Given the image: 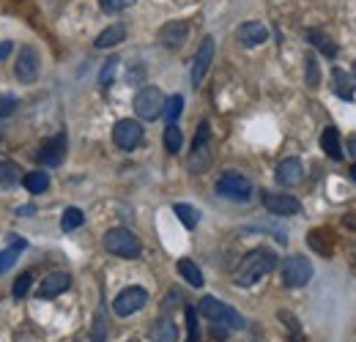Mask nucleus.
<instances>
[{"label": "nucleus", "mask_w": 356, "mask_h": 342, "mask_svg": "<svg viewBox=\"0 0 356 342\" xmlns=\"http://www.w3.org/2000/svg\"><path fill=\"white\" fill-rule=\"evenodd\" d=\"M305 72H307V88L321 86V69H318V60H315V55H312V52L305 55Z\"/></svg>", "instance_id": "7c9ffc66"}, {"label": "nucleus", "mask_w": 356, "mask_h": 342, "mask_svg": "<svg viewBox=\"0 0 356 342\" xmlns=\"http://www.w3.org/2000/svg\"><path fill=\"white\" fill-rule=\"evenodd\" d=\"M351 178H354V181H356V165H354V168H351Z\"/></svg>", "instance_id": "37998d69"}, {"label": "nucleus", "mask_w": 356, "mask_h": 342, "mask_svg": "<svg viewBox=\"0 0 356 342\" xmlns=\"http://www.w3.org/2000/svg\"><path fill=\"white\" fill-rule=\"evenodd\" d=\"M22 175L25 172L19 170V165H14V162H0V186H17L19 181H22Z\"/></svg>", "instance_id": "a878e982"}, {"label": "nucleus", "mask_w": 356, "mask_h": 342, "mask_svg": "<svg viewBox=\"0 0 356 342\" xmlns=\"http://www.w3.org/2000/svg\"><path fill=\"white\" fill-rule=\"evenodd\" d=\"M14 110H17V99H14V96H8V93H6V96H0V118H8Z\"/></svg>", "instance_id": "4c0bfd02"}, {"label": "nucleus", "mask_w": 356, "mask_h": 342, "mask_svg": "<svg viewBox=\"0 0 356 342\" xmlns=\"http://www.w3.org/2000/svg\"><path fill=\"white\" fill-rule=\"evenodd\" d=\"M178 274H181L192 288H203V271L197 268V263H195V260L181 257V260H178Z\"/></svg>", "instance_id": "412c9836"}, {"label": "nucleus", "mask_w": 356, "mask_h": 342, "mask_svg": "<svg viewBox=\"0 0 356 342\" xmlns=\"http://www.w3.org/2000/svg\"><path fill=\"white\" fill-rule=\"evenodd\" d=\"M305 39H307L315 49H321L326 58H334V55H337V47H334V42H332V39H329L323 31H315V28H310V31L305 33Z\"/></svg>", "instance_id": "4be33fe9"}, {"label": "nucleus", "mask_w": 356, "mask_h": 342, "mask_svg": "<svg viewBox=\"0 0 356 342\" xmlns=\"http://www.w3.org/2000/svg\"><path fill=\"white\" fill-rule=\"evenodd\" d=\"M312 263L305 255H291L282 260V285L285 288H305L312 279Z\"/></svg>", "instance_id": "423d86ee"}, {"label": "nucleus", "mask_w": 356, "mask_h": 342, "mask_svg": "<svg viewBox=\"0 0 356 342\" xmlns=\"http://www.w3.org/2000/svg\"><path fill=\"white\" fill-rule=\"evenodd\" d=\"M348 151H351V154L356 156V137H354V140H348Z\"/></svg>", "instance_id": "79ce46f5"}, {"label": "nucleus", "mask_w": 356, "mask_h": 342, "mask_svg": "<svg viewBox=\"0 0 356 342\" xmlns=\"http://www.w3.org/2000/svg\"><path fill=\"white\" fill-rule=\"evenodd\" d=\"M72 288V277L66 274V271H55V274H49L44 282L39 285V299H55V296H60V293H66Z\"/></svg>", "instance_id": "4468645a"}, {"label": "nucleus", "mask_w": 356, "mask_h": 342, "mask_svg": "<svg viewBox=\"0 0 356 342\" xmlns=\"http://www.w3.org/2000/svg\"><path fill=\"white\" fill-rule=\"evenodd\" d=\"M197 312H200L206 320L220 323L225 329H233V332H241V329H244V318H241L233 307H227L225 301L214 299V296H203L200 304H197Z\"/></svg>", "instance_id": "f03ea898"}, {"label": "nucleus", "mask_w": 356, "mask_h": 342, "mask_svg": "<svg viewBox=\"0 0 356 342\" xmlns=\"http://www.w3.org/2000/svg\"><path fill=\"white\" fill-rule=\"evenodd\" d=\"M102 244H104V250H107L110 255L127 257V260L140 257V252H143L140 238L134 236L132 230H127V227H113V230H107L104 238H102Z\"/></svg>", "instance_id": "7ed1b4c3"}, {"label": "nucleus", "mask_w": 356, "mask_h": 342, "mask_svg": "<svg viewBox=\"0 0 356 342\" xmlns=\"http://www.w3.org/2000/svg\"><path fill=\"white\" fill-rule=\"evenodd\" d=\"M277 263H280V257H277L274 250L258 247V250H252V252L244 255V260L236 268V277L233 279H236L238 288H252L255 282H261L264 277H268L277 268Z\"/></svg>", "instance_id": "f257e3e1"}, {"label": "nucleus", "mask_w": 356, "mask_h": 342, "mask_svg": "<svg viewBox=\"0 0 356 342\" xmlns=\"http://www.w3.org/2000/svg\"><path fill=\"white\" fill-rule=\"evenodd\" d=\"M63 156H66V137L63 134L49 137V140L42 142V148H39V162L47 165V168H58L63 162Z\"/></svg>", "instance_id": "ddd939ff"}, {"label": "nucleus", "mask_w": 356, "mask_h": 342, "mask_svg": "<svg viewBox=\"0 0 356 342\" xmlns=\"http://www.w3.org/2000/svg\"><path fill=\"white\" fill-rule=\"evenodd\" d=\"M165 93L159 90L156 86H145L137 90V96H134V113L143 118V121H156L159 115H162V110H165Z\"/></svg>", "instance_id": "39448f33"}, {"label": "nucleus", "mask_w": 356, "mask_h": 342, "mask_svg": "<svg viewBox=\"0 0 356 342\" xmlns=\"http://www.w3.org/2000/svg\"><path fill=\"white\" fill-rule=\"evenodd\" d=\"M8 247H14V250H25L28 241H25L22 236H8Z\"/></svg>", "instance_id": "ea45409f"}, {"label": "nucleus", "mask_w": 356, "mask_h": 342, "mask_svg": "<svg viewBox=\"0 0 356 342\" xmlns=\"http://www.w3.org/2000/svg\"><path fill=\"white\" fill-rule=\"evenodd\" d=\"M31 282H33V274H19L14 282V299H25L31 291Z\"/></svg>", "instance_id": "72a5a7b5"}, {"label": "nucleus", "mask_w": 356, "mask_h": 342, "mask_svg": "<svg viewBox=\"0 0 356 342\" xmlns=\"http://www.w3.org/2000/svg\"><path fill=\"white\" fill-rule=\"evenodd\" d=\"M282 323H288V334H291V342H305V337H302V326H299V320L291 315V312H280L277 315Z\"/></svg>", "instance_id": "2f4dec72"}, {"label": "nucleus", "mask_w": 356, "mask_h": 342, "mask_svg": "<svg viewBox=\"0 0 356 342\" xmlns=\"http://www.w3.org/2000/svg\"><path fill=\"white\" fill-rule=\"evenodd\" d=\"M332 86H334V93L346 101H354V83L348 80V74L343 69H334L332 72Z\"/></svg>", "instance_id": "5701e85b"}, {"label": "nucleus", "mask_w": 356, "mask_h": 342, "mask_svg": "<svg viewBox=\"0 0 356 342\" xmlns=\"http://www.w3.org/2000/svg\"><path fill=\"white\" fill-rule=\"evenodd\" d=\"M181 113H184V96H170L168 101H165V110H162V115L168 118V124H176L178 118H181Z\"/></svg>", "instance_id": "cd10ccee"}, {"label": "nucleus", "mask_w": 356, "mask_h": 342, "mask_svg": "<svg viewBox=\"0 0 356 342\" xmlns=\"http://www.w3.org/2000/svg\"><path fill=\"white\" fill-rule=\"evenodd\" d=\"M209 140H211V127H209V121H203V124L197 127L195 142H192V154H189V159H186V170L192 172V175H200L203 170H209V165H211Z\"/></svg>", "instance_id": "20e7f679"}, {"label": "nucleus", "mask_w": 356, "mask_h": 342, "mask_svg": "<svg viewBox=\"0 0 356 342\" xmlns=\"http://www.w3.org/2000/svg\"><path fill=\"white\" fill-rule=\"evenodd\" d=\"M113 140L121 151H134L140 142H143V127L132 121V118H124L113 127Z\"/></svg>", "instance_id": "9d476101"}, {"label": "nucleus", "mask_w": 356, "mask_h": 342, "mask_svg": "<svg viewBox=\"0 0 356 342\" xmlns=\"http://www.w3.org/2000/svg\"><path fill=\"white\" fill-rule=\"evenodd\" d=\"M302 175H305V168H302L299 159H282V162L277 165V181H280L282 186H296V184H302Z\"/></svg>", "instance_id": "f3484780"}, {"label": "nucleus", "mask_w": 356, "mask_h": 342, "mask_svg": "<svg viewBox=\"0 0 356 342\" xmlns=\"http://www.w3.org/2000/svg\"><path fill=\"white\" fill-rule=\"evenodd\" d=\"M134 3H137V0H99L102 11H107V14H118V11L129 8V6H134Z\"/></svg>", "instance_id": "f704fd0d"}, {"label": "nucleus", "mask_w": 356, "mask_h": 342, "mask_svg": "<svg viewBox=\"0 0 356 342\" xmlns=\"http://www.w3.org/2000/svg\"><path fill=\"white\" fill-rule=\"evenodd\" d=\"M22 184H25V189L31 192V195H42L49 189V175L42 170H33L28 172V175H22Z\"/></svg>", "instance_id": "b1692460"}, {"label": "nucleus", "mask_w": 356, "mask_h": 342, "mask_svg": "<svg viewBox=\"0 0 356 342\" xmlns=\"http://www.w3.org/2000/svg\"><path fill=\"white\" fill-rule=\"evenodd\" d=\"M217 195H222L227 200H236V203H247L252 197V184L238 172H225L217 181Z\"/></svg>", "instance_id": "0eeeda50"}, {"label": "nucleus", "mask_w": 356, "mask_h": 342, "mask_svg": "<svg viewBox=\"0 0 356 342\" xmlns=\"http://www.w3.org/2000/svg\"><path fill=\"white\" fill-rule=\"evenodd\" d=\"M178 340V326L173 318H159L151 326V342H176Z\"/></svg>", "instance_id": "6ab92c4d"}, {"label": "nucleus", "mask_w": 356, "mask_h": 342, "mask_svg": "<svg viewBox=\"0 0 356 342\" xmlns=\"http://www.w3.org/2000/svg\"><path fill=\"white\" fill-rule=\"evenodd\" d=\"M11 47H14L11 42H3V44H0V58H6V55L11 52Z\"/></svg>", "instance_id": "a19ab883"}, {"label": "nucleus", "mask_w": 356, "mask_h": 342, "mask_svg": "<svg viewBox=\"0 0 356 342\" xmlns=\"http://www.w3.org/2000/svg\"><path fill=\"white\" fill-rule=\"evenodd\" d=\"M127 39V28L121 25V22H115V25H110V28H104L99 36H96V49H110V47H115V44H121Z\"/></svg>", "instance_id": "aec40b11"}, {"label": "nucleus", "mask_w": 356, "mask_h": 342, "mask_svg": "<svg viewBox=\"0 0 356 342\" xmlns=\"http://www.w3.org/2000/svg\"><path fill=\"white\" fill-rule=\"evenodd\" d=\"M310 247L315 252H321V255H329V252H332V247L321 241V230H312L310 233Z\"/></svg>", "instance_id": "58836bf2"}, {"label": "nucleus", "mask_w": 356, "mask_h": 342, "mask_svg": "<svg viewBox=\"0 0 356 342\" xmlns=\"http://www.w3.org/2000/svg\"><path fill=\"white\" fill-rule=\"evenodd\" d=\"M39 72H42V60H39V52L33 47H22L19 55H17V63H14V74L19 83L31 86L39 80Z\"/></svg>", "instance_id": "6e6552de"}, {"label": "nucleus", "mask_w": 356, "mask_h": 342, "mask_svg": "<svg viewBox=\"0 0 356 342\" xmlns=\"http://www.w3.org/2000/svg\"><path fill=\"white\" fill-rule=\"evenodd\" d=\"M162 142H165V151H168V154H178L181 145H184V131H181L176 124H168Z\"/></svg>", "instance_id": "bb28decb"}, {"label": "nucleus", "mask_w": 356, "mask_h": 342, "mask_svg": "<svg viewBox=\"0 0 356 342\" xmlns=\"http://www.w3.org/2000/svg\"><path fill=\"white\" fill-rule=\"evenodd\" d=\"M173 211H176V216L181 219V225H184L186 230L197 227V222H200V211H197L195 206H189V203H176V206H173Z\"/></svg>", "instance_id": "393cba45"}, {"label": "nucleus", "mask_w": 356, "mask_h": 342, "mask_svg": "<svg viewBox=\"0 0 356 342\" xmlns=\"http://www.w3.org/2000/svg\"><path fill=\"white\" fill-rule=\"evenodd\" d=\"M186 36H189V25L181 22V19H173L159 31V44L168 47V49H178L181 44L186 42Z\"/></svg>", "instance_id": "2eb2a0df"}, {"label": "nucleus", "mask_w": 356, "mask_h": 342, "mask_svg": "<svg viewBox=\"0 0 356 342\" xmlns=\"http://www.w3.org/2000/svg\"><path fill=\"white\" fill-rule=\"evenodd\" d=\"M83 222H86V214H83L80 209H74V206H72V209H66V211H63L60 227H63L66 233H72V230H77V227H80Z\"/></svg>", "instance_id": "c85d7f7f"}, {"label": "nucleus", "mask_w": 356, "mask_h": 342, "mask_svg": "<svg viewBox=\"0 0 356 342\" xmlns=\"http://www.w3.org/2000/svg\"><path fill=\"white\" fill-rule=\"evenodd\" d=\"M264 206L277 216H293L302 211V203L296 197H291V195H274V192H264Z\"/></svg>", "instance_id": "f8f14e48"}, {"label": "nucleus", "mask_w": 356, "mask_h": 342, "mask_svg": "<svg viewBox=\"0 0 356 342\" xmlns=\"http://www.w3.org/2000/svg\"><path fill=\"white\" fill-rule=\"evenodd\" d=\"M104 340H107V323H104V315H96V318H93L90 342H104Z\"/></svg>", "instance_id": "c9c22d12"}, {"label": "nucleus", "mask_w": 356, "mask_h": 342, "mask_svg": "<svg viewBox=\"0 0 356 342\" xmlns=\"http://www.w3.org/2000/svg\"><path fill=\"white\" fill-rule=\"evenodd\" d=\"M236 39L244 47H258V44H264L268 39V28L264 22H244V25H238Z\"/></svg>", "instance_id": "dca6fc26"}, {"label": "nucleus", "mask_w": 356, "mask_h": 342, "mask_svg": "<svg viewBox=\"0 0 356 342\" xmlns=\"http://www.w3.org/2000/svg\"><path fill=\"white\" fill-rule=\"evenodd\" d=\"M145 301H148V293L143 291V288H127V291H121L115 301H113V312L118 315V318H129L134 315L137 309H143L145 307Z\"/></svg>", "instance_id": "1a4fd4ad"}, {"label": "nucleus", "mask_w": 356, "mask_h": 342, "mask_svg": "<svg viewBox=\"0 0 356 342\" xmlns=\"http://www.w3.org/2000/svg\"><path fill=\"white\" fill-rule=\"evenodd\" d=\"M211 60H214V39H211V36H206L203 44H200V49L195 52V60H192V86L195 88L206 80Z\"/></svg>", "instance_id": "9b49d317"}, {"label": "nucleus", "mask_w": 356, "mask_h": 342, "mask_svg": "<svg viewBox=\"0 0 356 342\" xmlns=\"http://www.w3.org/2000/svg\"><path fill=\"white\" fill-rule=\"evenodd\" d=\"M118 66H121V60L118 58H110L104 66H102V72H99V86L102 88H110L113 86V80H115V72H118Z\"/></svg>", "instance_id": "c756f323"}, {"label": "nucleus", "mask_w": 356, "mask_h": 342, "mask_svg": "<svg viewBox=\"0 0 356 342\" xmlns=\"http://www.w3.org/2000/svg\"><path fill=\"white\" fill-rule=\"evenodd\" d=\"M19 252H22V250H14V247H8L6 252H0V274L8 271V268L17 263V255H19Z\"/></svg>", "instance_id": "e433bc0d"}, {"label": "nucleus", "mask_w": 356, "mask_h": 342, "mask_svg": "<svg viewBox=\"0 0 356 342\" xmlns=\"http://www.w3.org/2000/svg\"><path fill=\"white\" fill-rule=\"evenodd\" d=\"M321 148H323V154L329 156V159H334V162H340L346 154H343V145H340V131L334 127H326L323 129V134H321Z\"/></svg>", "instance_id": "a211bd4d"}, {"label": "nucleus", "mask_w": 356, "mask_h": 342, "mask_svg": "<svg viewBox=\"0 0 356 342\" xmlns=\"http://www.w3.org/2000/svg\"><path fill=\"white\" fill-rule=\"evenodd\" d=\"M186 329H189V342L200 340V332H197V309L186 304Z\"/></svg>", "instance_id": "473e14b6"}]
</instances>
